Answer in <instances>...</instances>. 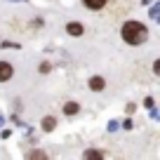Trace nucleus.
Instances as JSON below:
<instances>
[{
	"label": "nucleus",
	"instance_id": "20e7f679",
	"mask_svg": "<svg viewBox=\"0 0 160 160\" xmlns=\"http://www.w3.org/2000/svg\"><path fill=\"white\" fill-rule=\"evenodd\" d=\"M104 87H106V80L101 78V75L90 78V90H92V92H104Z\"/></svg>",
	"mask_w": 160,
	"mask_h": 160
},
{
	"label": "nucleus",
	"instance_id": "f03ea898",
	"mask_svg": "<svg viewBox=\"0 0 160 160\" xmlns=\"http://www.w3.org/2000/svg\"><path fill=\"white\" fill-rule=\"evenodd\" d=\"M12 75H14V68H12V64H7V61H0V82H7Z\"/></svg>",
	"mask_w": 160,
	"mask_h": 160
},
{
	"label": "nucleus",
	"instance_id": "f257e3e1",
	"mask_svg": "<svg viewBox=\"0 0 160 160\" xmlns=\"http://www.w3.org/2000/svg\"><path fill=\"white\" fill-rule=\"evenodd\" d=\"M120 33H122V40L130 42V45H141L148 38V28L141 21H125L122 28H120Z\"/></svg>",
	"mask_w": 160,
	"mask_h": 160
},
{
	"label": "nucleus",
	"instance_id": "1a4fd4ad",
	"mask_svg": "<svg viewBox=\"0 0 160 160\" xmlns=\"http://www.w3.org/2000/svg\"><path fill=\"white\" fill-rule=\"evenodd\" d=\"M85 158H104V153H101V151L90 148V151H85Z\"/></svg>",
	"mask_w": 160,
	"mask_h": 160
},
{
	"label": "nucleus",
	"instance_id": "6e6552de",
	"mask_svg": "<svg viewBox=\"0 0 160 160\" xmlns=\"http://www.w3.org/2000/svg\"><path fill=\"white\" fill-rule=\"evenodd\" d=\"M85 2V7H90V10H101V7L106 5V0H82Z\"/></svg>",
	"mask_w": 160,
	"mask_h": 160
},
{
	"label": "nucleus",
	"instance_id": "39448f33",
	"mask_svg": "<svg viewBox=\"0 0 160 160\" xmlns=\"http://www.w3.org/2000/svg\"><path fill=\"white\" fill-rule=\"evenodd\" d=\"M40 125H42V130H45V132H52V130H54V125H57V120L52 118V115H45Z\"/></svg>",
	"mask_w": 160,
	"mask_h": 160
},
{
	"label": "nucleus",
	"instance_id": "7ed1b4c3",
	"mask_svg": "<svg viewBox=\"0 0 160 160\" xmlns=\"http://www.w3.org/2000/svg\"><path fill=\"white\" fill-rule=\"evenodd\" d=\"M66 33L73 35V38H80V35L85 33V26L78 24V21H71V24H66Z\"/></svg>",
	"mask_w": 160,
	"mask_h": 160
},
{
	"label": "nucleus",
	"instance_id": "9b49d317",
	"mask_svg": "<svg viewBox=\"0 0 160 160\" xmlns=\"http://www.w3.org/2000/svg\"><path fill=\"white\" fill-rule=\"evenodd\" d=\"M153 73H155V75L160 73V61H153Z\"/></svg>",
	"mask_w": 160,
	"mask_h": 160
},
{
	"label": "nucleus",
	"instance_id": "423d86ee",
	"mask_svg": "<svg viewBox=\"0 0 160 160\" xmlns=\"http://www.w3.org/2000/svg\"><path fill=\"white\" fill-rule=\"evenodd\" d=\"M26 158H31V160H45L47 153H45V151H40V148H33V151L26 153Z\"/></svg>",
	"mask_w": 160,
	"mask_h": 160
},
{
	"label": "nucleus",
	"instance_id": "0eeeda50",
	"mask_svg": "<svg viewBox=\"0 0 160 160\" xmlns=\"http://www.w3.org/2000/svg\"><path fill=\"white\" fill-rule=\"evenodd\" d=\"M78 108H80V106L75 104V101H66V104H64V113L66 115H75V113H78Z\"/></svg>",
	"mask_w": 160,
	"mask_h": 160
},
{
	"label": "nucleus",
	"instance_id": "9d476101",
	"mask_svg": "<svg viewBox=\"0 0 160 160\" xmlns=\"http://www.w3.org/2000/svg\"><path fill=\"white\" fill-rule=\"evenodd\" d=\"M50 71H52L50 64H40V73H50Z\"/></svg>",
	"mask_w": 160,
	"mask_h": 160
}]
</instances>
